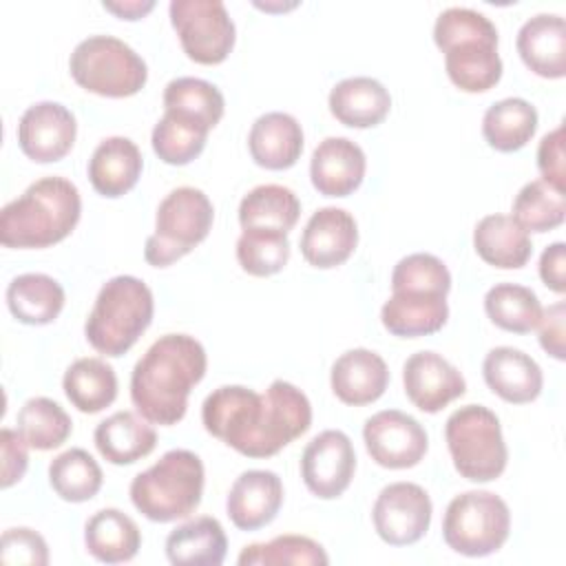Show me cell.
<instances>
[{
    "label": "cell",
    "instance_id": "obj_1",
    "mask_svg": "<svg viewBox=\"0 0 566 566\" xmlns=\"http://www.w3.org/2000/svg\"><path fill=\"white\" fill-rule=\"evenodd\" d=\"M206 349L195 336H159L133 369V405L148 422L177 424L186 416L190 389L206 376Z\"/></svg>",
    "mask_w": 566,
    "mask_h": 566
},
{
    "label": "cell",
    "instance_id": "obj_2",
    "mask_svg": "<svg viewBox=\"0 0 566 566\" xmlns=\"http://www.w3.org/2000/svg\"><path fill=\"white\" fill-rule=\"evenodd\" d=\"M82 214L80 190L64 177H42L0 212L7 248H49L66 239Z\"/></svg>",
    "mask_w": 566,
    "mask_h": 566
},
{
    "label": "cell",
    "instance_id": "obj_3",
    "mask_svg": "<svg viewBox=\"0 0 566 566\" xmlns=\"http://www.w3.org/2000/svg\"><path fill=\"white\" fill-rule=\"evenodd\" d=\"M433 42L444 53L449 80L464 93H484L502 77L497 29L480 11L444 9L433 24Z\"/></svg>",
    "mask_w": 566,
    "mask_h": 566
},
{
    "label": "cell",
    "instance_id": "obj_4",
    "mask_svg": "<svg viewBox=\"0 0 566 566\" xmlns=\"http://www.w3.org/2000/svg\"><path fill=\"white\" fill-rule=\"evenodd\" d=\"M153 312V292L142 279L130 274L113 276L102 285L86 318V340L95 352L117 358L148 329Z\"/></svg>",
    "mask_w": 566,
    "mask_h": 566
},
{
    "label": "cell",
    "instance_id": "obj_5",
    "mask_svg": "<svg viewBox=\"0 0 566 566\" xmlns=\"http://www.w3.org/2000/svg\"><path fill=\"white\" fill-rule=\"evenodd\" d=\"M203 495V462L188 449L166 451L130 482L133 506L150 522L188 517Z\"/></svg>",
    "mask_w": 566,
    "mask_h": 566
},
{
    "label": "cell",
    "instance_id": "obj_6",
    "mask_svg": "<svg viewBox=\"0 0 566 566\" xmlns=\"http://www.w3.org/2000/svg\"><path fill=\"white\" fill-rule=\"evenodd\" d=\"M455 471L471 482H491L506 469L509 449L497 416L482 405L455 409L444 424Z\"/></svg>",
    "mask_w": 566,
    "mask_h": 566
},
{
    "label": "cell",
    "instance_id": "obj_7",
    "mask_svg": "<svg viewBox=\"0 0 566 566\" xmlns=\"http://www.w3.org/2000/svg\"><path fill=\"white\" fill-rule=\"evenodd\" d=\"M214 219L208 195L192 186L170 190L155 217V232L146 239L144 259L155 268H166L199 245Z\"/></svg>",
    "mask_w": 566,
    "mask_h": 566
},
{
    "label": "cell",
    "instance_id": "obj_8",
    "mask_svg": "<svg viewBox=\"0 0 566 566\" xmlns=\"http://www.w3.org/2000/svg\"><path fill=\"white\" fill-rule=\"evenodd\" d=\"M73 80L88 93L102 97H128L148 80L146 62L124 40L113 35H88L69 60Z\"/></svg>",
    "mask_w": 566,
    "mask_h": 566
},
{
    "label": "cell",
    "instance_id": "obj_9",
    "mask_svg": "<svg viewBox=\"0 0 566 566\" xmlns=\"http://www.w3.org/2000/svg\"><path fill=\"white\" fill-rule=\"evenodd\" d=\"M511 513L506 502L491 491H467L455 495L442 520L447 546L467 557H484L509 539Z\"/></svg>",
    "mask_w": 566,
    "mask_h": 566
},
{
    "label": "cell",
    "instance_id": "obj_10",
    "mask_svg": "<svg viewBox=\"0 0 566 566\" xmlns=\"http://www.w3.org/2000/svg\"><path fill=\"white\" fill-rule=\"evenodd\" d=\"M263 396L256 427L237 447L248 458L276 455L312 424V405L307 396L287 380H274Z\"/></svg>",
    "mask_w": 566,
    "mask_h": 566
},
{
    "label": "cell",
    "instance_id": "obj_11",
    "mask_svg": "<svg viewBox=\"0 0 566 566\" xmlns=\"http://www.w3.org/2000/svg\"><path fill=\"white\" fill-rule=\"evenodd\" d=\"M170 22L184 53L197 64H221L234 46V22L221 0H172Z\"/></svg>",
    "mask_w": 566,
    "mask_h": 566
},
{
    "label": "cell",
    "instance_id": "obj_12",
    "mask_svg": "<svg viewBox=\"0 0 566 566\" xmlns=\"http://www.w3.org/2000/svg\"><path fill=\"white\" fill-rule=\"evenodd\" d=\"M431 497L413 482L387 484L371 509L378 537L391 546L416 544L431 524Z\"/></svg>",
    "mask_w": 566,
    "mask_h": 566
},
{
    "label": "cell",
    "instance_id": "obj_13",
    "mask_svg": "<svg viewBox=\"0 0 566 566\" xmlns=\"http://www.w3.org/2000/svg\"><path fill=\"white\" fill-rule=\"evenodd\" d=\"M363 440L371 460L385 469L416 467L429 449L424 427L398 409H385L367 418Z\"/></svg>",
    "mask_w": 566,
    "mask_h": 566
},
{
    "label": "cell",
    "instance_id": "obj_14",
    "mask_svg": "<svg viewBox=\"0 0 566 566\" xmlns=\"http://www.w3.org/2000/svg\"><path fill=\"white\" fill-rule=\"evenodd\" d=\"M356 471V453L347 433L327 429L314 436L301 455L305 486L321 500H334L347 491Z\"/></svg>",
    "mask_w": 566,
    "mask_h": 566
},
{
    "label": "cell",
    "instance_id": "obj_15",
    "mask_svg": "<svg viewBox=\"0 0 566 566\" xmlns=\"http://www.w3.org/2000/svg\"><path fill=\"white\" fill-rule=\"evenodd\" d=\"M75 135V115L60 102H38L29 106L18 124V144L22 153L38 164L62 159L73 148Z\"/></svg>",
    "mask_w": 566,
    "mask_h": 566
},
{
    "label": "cell",
    "instance_id": "obj_16",
    "mask_svg": "<svg viewBox=\"0 0 566 566\" xmlns=\"http://www.w3.org/2000/svg\"><path fill=\"white\" fill-rule=\"evenodd\" d=\"M405 394L424 413H438L467 391L464 376L436 352H416L402 367Z\"/></svg>",
    "mask_w": 566,
    "mask_h": 566
},
{
    "label": "cell",
    "instance_id": "obj_17",
    "mask_svg": "<svg viewBox=\"0 0 566 566\" xmlns=\"http://www.w3.org/2000/svg\"><path fill=\"white\" fill-rule=\"evenodd\" d=\"M303 259L321 270L336 268L345 263L358 243L356 219L343 208H321L316 210L301 234Z\"/></svg>",
    "mask_w": 566,
    "mask_h": 566
},
{
    "label": "cell",
    "instance_id": "obj_18",
    "mask_svg": "<svg viewBox=\"0 0 566 566\" xmlns=\"http://www.w3.org/2000/svg\"><path fill=\"white\" fill-rule=\"evenodd\" d=\"M263 396L243 385H223L208 394L201 405V420L210 436L237 451L245 436L256 427Z\"/></svg>",
    "mask_w": 566,
    "mask_h": 566
},
{
    "label": "cell",
    "instance_id": "obj_19",
    "mask_svg": "<svg viewBox=\"0 0 566 566\" xmlns=\"http://www.w3.org/2000/svg\"><path fill=\"white\" fill-rule=\"evenodd\" d=\"M283 504V482L274 471H243L230 486L226 511L241 531H256L270 524Z\"/></svg>",
    "mask_w": 566,
    "mask_h": 566
},
{
    "label": "cell",
    "instance_id": "obj_20",
    "mask_svg": "<svg viewBox=\"0 0 566 566\" xmlns=\"http://www.w3.org/2000/svg\"><path fill=\"white\" fill-rule=\"evenodd\" d=\"M449 318L447 294L431 290H391L380 310L385 329L400 338L429 336Z\"/></svg>",
    "mask_w": 566,
    "mask_h": 566
},
{
    "label": "cell",
    "instance_id": "obj_21",
    "mask_svg": "<svg viewBox=\"0 0 566 566\" xmlns=\"http://www.w3.org/2000/svg\"><path fill=\"white\" fill-rule=\"evenodd\" d=\"M367 159L363 148L347 137L323 139L310 161L312 186L325 197L352 195L365 177Z\"/></svg>",
    "mask_w": 566,
    "mask_h": 566
},
{
    "label": "cell",
    "instance_id": "obj_22",
    "mask_svg": "<svg viewBox=\"0 0 566 566\" xmlns=\"http://www.w3.org/2000/svg\"><path fill=\"white\" fill-rule=\"evenodd\" d=\"M517 53L526 69L546 80L566 75V22L555 13L528 18L515 40Z\"/></svg>",
    "mask_w": 566,
    "mask_h": 566
},
{
    "label": "cell",
    "instance_id": "obj_23",
    "mask_svg": "<svg viewBox=\"0 0 566 566\" xmlns=\"http://www.w3.org/2000/svg\"><path fill=\"white\" fill-rule=\"evenodd\" d=\"M334 396L352 407L378 400L389 385L387 363L371 349L358 347L340 354L329 374Z\"/></svg>",
    "mask_w": 566,
    "mask_h": 566
},
{
    "label": "cell",
    "instance_id": "obj_24",
    "mask_svg": "<svg viewBox=\"0 0 566 566\" xmlns=\"http://www.w3.org/2000/svg\"><path fill=\"white\" fill-rule=\"evenodd\" d=\"M484 382L511 405H524L539 396L544 376L539 365L515 347H493L482 363Z\"/></svg>",
    "mask_w": 566,
    "mask_h": 566
},
{
    "label": "cell",
    "instance_id": "obj_25",
    "mask_svg": "<svg viewBox=\"0 0 566 566\" xmlns=\"http://www.w3.org/2000/svg\"><path fill=\"white\" fill-rule=\"evenodd\" d=\"M248 148L256 166L265 170L292 168L303 153V128L296 117L272 111L254 119Z\"/></svg>",
    "mask_w": 566,
    "mask_h": 566
},
{
    "label": "cell",
    "instance_id": "obj_26",
    "mask_svg": "<svg viewBox=\"0 0 566 566\" xmlns=\"http://www.w3.org/2000/svg\"><path fill=\"white\" fill-rule=\"evenodd\" d=\"M144 168L137 144L128 137H106L97 144L88 159L91 186L102 197H122L139 179Z\"/></svg>",
    "mask_w": 566,
    "mask_h": 566
},
{
    "label": "cell",
    "instance_id": "obj_27",
    "mask_svg": "<svg viewBox=\"0 0 566 566\" xmlns=\"http://www.w3.org/2000/svg\"><path fill=\"white\" fill-rule=\"evenodd\" d=\"M391 108L389 91L374 77L340 80L329 91V113L349 128L378 126Z\"/></svg>",
    "mask_w": 566,
    "mask_h": 566
},
{
    "label": "cell",
    "instance_id": "obj_28",
    "mask_svg": "<svg viewBox=\"0 0 566 566\" xmlns=\"http://www.w3.org/2000/svg\"><path fill=\"white\" fill-rule=\"evenodd\" d=\"M473 248L480 259L500 270H517L528 263L533 243L528 232L509 214H489L473 230Z\"/></svg>",
    "mask_w": 566,
    "mask_h": 566
},
{
    "label": "cell",
    "instance_id": "obj_29",
    "mask_svg": "<svg viewBox=\"0 0 566 566\" xmlns=\"http://www.w3.org/2000/svg\"><path fill=\"white\" fill-rule=\"evenodd\" d=\"M93 440L99 455L111 464H133L155 449L157 433L144 416L117 411L95 427Z\"/></svg>",
    "mask_w": 566,
    "mask_h": 566
},
{
    "label": "cell",
    "instance_id": "obj_30",
    "mask_svg": "<svg viewBox=\"0 0 566 566\" xmlns=\"http://www.w3.org/2000/svg\"><path fill=\"white\" fill-rule=\"evenodd\" d=\"M228 539L219 520L195 517L166 537V557L175 566H219L226 559Z\"/></svg>",
    "mask_w": 566,
    "mask_h": 566
},
{
    "label": "cell",
    "instance_id": "obj_31",
    "mask_svg": "<svg viewBox=\"0 0 566 566\" xmlns=\"http://www.w3.org/2000/svg\"><path fill=\"white\" fill-rule=\"evenodd\" d=\"M86 551L104 564L130 562L139 546L142 533L133 517L119 509H102L84 526Z\"/></svg>",
    "mask_w": 566,
    "mask_h": 566
},
{
    "label": "cell",
    "instance_id": "obj_32",
    "mask_svg": "<svg viewBox=\"0 0 566 566\" xmlns=\"http://www.w3.org/2000/svg\"><path fill=\"white\" fill-rule=\"evenodd\" d=\"M7 305L24 325H49L64 307V287L49 274H20L7 287Z\"/></svg>",
    "mask_w": 566,
    "mask_h": 566
},
{
    "label": "cell",
    "instance_id": "obj_33",
    "mask_svg": "<svg viewBox=\"0 0 566 566\" xmlns=\"http://www.w3.org/2000/svg\"><path fill=\"white\" fill-rule=\"evenodd\" d=\"M301 214L298 197L279 184L252 188L239 203V223L243 230H274L287 234Z\"/></svg>",
    "mask_w": 566,
    "mask_h": 566
},
{
    "label": "cell",
    "instance_id": "obj_34",
    "mask_svg": "<svg viewBox=\"0 0 566 566\" xmlns=\"http://www.w3.org/2000/svg\"><path fill=\"white\" fill-rule=\"evenodd\" d=\"M537 130V111L522 97H506L491 104L482 117L486 144L500 153L524 148Z\"/></svg>",
    "mask_w": 566,
    "mask_h": 566
},
{
    "label": "cell",
    "instance_id": "obj_35",
    "mask_svg": "<svg viewBox=\"0 0 566 566\" xmlns=\"http://www.w3.org/2000/svg\"><path fill=\"white\" fill-rule=\"evenodd\" d=\"M62 387L71 405L82 413H97L117 398V376L102 358H77L71 363Z\"/></svg>",
    "mask_w": 566,
    "mask_h": 566
},
{
    "label": "cell",
    "instance_id": "obj_36",
    "mask_svg": "<svg viewBox=\"0 0 566 566\" xmlns=\"http://www.w3.org/2000/svg\"><path fill=\"white\" fill-rule=\"evenodd\" d=\"M484 312L500 329L528 334L542 318V303L531 287L497 283L484 296Z\"/></svg>",
    "mask_w": 566,
    "mask_h": 566
},
{
    "label": "cell",
    "instance_id": "obj_37",
    "mask_svg": "<svg viewBox=\"0 0 566 566\" xmlns=\"http://www.w3.org/2000/svg\"><path fill=\"white\" fill-rule=\"evenodd\" d=\"M208 128L181 113L166 111L164 117L153 128V150L155 155L170 166H186L201 155Z\"/></svg>",
    "mask_w": 566,
    "mask_h": 566
},
{
    "label": "cell",
    "instance_id": "obj_38",
    "mask_svg": "<svg viewBox=\"0 0 566 566\" xmlns=\"http://www.w3.org/2000/svg\"><path fill=\"white\" fill-rule=\"evenodd\" d=\"M164 108L181 113L212 130L226 111L221 91L201 77H175L164 88Z\"/></svg>",
    "mask_w": 566,
    "mask_h": 566
},
{
    "label": "cell",
    "instance_id": "obj_39",
    "mask_svg": "<svg viewBox=\"0 0 566 566\" xmlns=\"http://www.w3.org/2000/svg\"><path fill=\"white\" fill-rule=\"evenodd\" d=\"M18 431L31 449H57L71 436L73 422L69 413L51 398H29L18 411Z\"/></svg>",
    "mask_w": 566,
    "mask_h": 566
},
{
    "label": "cell",
    "instance_id": "obj_40",
    "mask_svg": "<svg viewBox=\"0 0 566 566\" xmlns=\"http://www.w3.org/2000/svg\"><path fill=\"white\" fill-rule=\"evenodd\" d=\"M49 482L66 502H86L102 489L104 475L95 458L84 449H69L49 464Z\"/></svg>",
    "mask_w": 566,
    "mask_h": 566
},
{
    "label": "cell",
    "instance_id": "obj_41",
    "mask_svg": "<svg viewBox=\"0 0 566 566\" xmlns=\"http://www.w3.org/2000/svg\"><path fill=\"white\" fill-rule=\"evenodd\" d=\"M526 232H548L564 223L566 199L564 192L544 179L528 181L513 201L511 214Z\"/></svg>",
    "mask_w": 566,
    "mask_h": 566
},
{
    "label": "cell",
    "instance_id": "obj_42",
    "mask_svg": "<svg viewBox=\"0 0 566 566\" xmlns=\"http://www.w3.org/2000/svg\"><path fill=\"white\" fill-rule=\"evenodd\" d=\"M239 566H325L327 553L318 542L305 535H279L263 544H250L239 555Z\"/></svg>",
    "mask_w": 566,
    "mask_h": 566
},
{
    "label": "cell",
    "instance_id": "obj_43",
    "mask_svg": "<svg viewBox=\"0 0 566 566\" xmlns=\"http://www.w3.org/2000/svg\"><path fill=\"white\" fill-rule=\"evenodd\" d=\"M290 259L287 234L274 230H243L237 239V261L252 276H272Z\"/></svg>",
    "mask_w": 566,
    "mask_h": 566
},
{
    "label": "cell",
    "instance_id": "obj_44",
    "mask_svg": "<svg viewBox=\"0 0 566 566\" xmlns=\"http://www.w3.org/2000/svg\"><path fill=\"white\" fill-rule=\"evenodd\" d=\"M391 290H431L449 294L451 274L447 265L427 252L407 254L391 272Z\"/></svg>",
    "mask_w": 566,
    "mask_h": 566
},
{
    "label": "cell",
    "instance_id": "obj_45",
    "mask_svg": "<svg viewBox=\"0 0 566 566\" xmlns=\"http://www.w3.org/2000/svg\"><path fill=\"white\" fill-rule=\"evenodd\" d=\"M2 564H29L44 566L49 564V546L40 533L27 526L7 528L2 533Z\"/></svg>",
    "mask_w": 566,
    "mask_h": 566
},
{
    "label": "cell",
    "instance_id": "obj_46",
    "mask_svg": "<svg viewBox=\"0 0 566 566\" xmlns=\"http://www.w3.org/2000/svg\"><path fill=\"white\" fill-rule=\"evenodd\" d=\"M537 168L542 179L564 192V126L546 133L537 146Z\"/></svg>",
    "mask_w": 566,
    "mask_h": 566
},
{
    "label": "cell",
    "instance_id": "obj_47",
    "mask_svg": "<svg viewBox=\"0 0 566 566\" xmlns=\"http://www.w3.org/2000/svg\"><path fill=\"white\" fill-rule=\"evenodd\" d=\"M27 442L20 436V431H13L4 427L0 431V449H2V489L13 486L15 482L22 480L27 464H29V453H27Z\"/></svg>",
    "mask_w": 566,
    "mask_h": 566
},
{
    "label": "cell",
    "instance_id": "obj_48",
    "mask_svg": "<svg viewBox=\"0 0 566 566\" xmlns=\"http://www.w3.org/2000/svg\"><path fill=\"white\" fill-rule=\"evenodd\" d=\"M564 318H566V305L564 301H557L542 310V318L537 323L539 327V345L546 354H551L557 360H564Z\"/></svg>",
    "mask_w": 566,
    "mask_h": 566
},
{
    "label": "cell",
    "instance_id": "obj_49",
    "mask_svg": "<svg viewBox=\"0 0 566 566\" xmlns=\"http://www.w3.org/2000/svg\"><path fill=\"white\" fill-rule=\"evenodd\" d=\"M539 279L557 294L566 292V245L562 241L551 243L539 256Z\"/></svg>",
    "mask_w": 566,
    "mask_h": 566
},
{
    "label": "cell",
    "instance_id": "obj_50",
    "mask_svg": "<svg viewBox=\"0 0 566 566\" xmlns=\"http://www.w3.org/2000/svg\"><path fill=\"white\" fill-rule=\"evenodd\" d=\"M102 7L106 11H111V13H115L122 20H139V18H144L155 7V2L153 0H146V2H142V0H126V2H104Z\"/></svg>",
    "mask_w": 566,
    "mask_h": 566
}]
</instances>
